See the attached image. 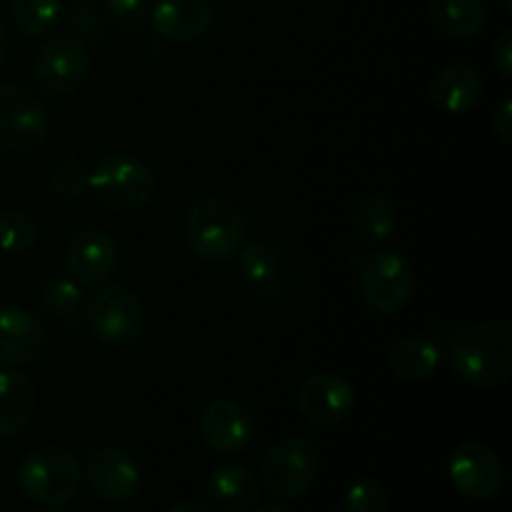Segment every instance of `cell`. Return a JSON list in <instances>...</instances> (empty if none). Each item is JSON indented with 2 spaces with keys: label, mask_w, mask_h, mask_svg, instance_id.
Segmentation results:
<instances>
[{
  "label": "cell",
  "mask_w": 512,
  "mask_h": 512,
  "mask_svg": "<svg viewBox=\"0 0 512 512\" xmlns=\"http://www.w3.org/2000/svg\"><path fill=\"white\" fill-rule=\"evenodd\" d=\"M0 3H3V0H0Z\"/></svg>",
  "instance_id": "38"
},
{
  "label": "cell",
  "mask_w": 512,
  "mask_h": 512,
  "mask_svg": "<svg viewBox=\"0 0 512 512\" xmlns=\"http://www.w3.org/2000/svg\"><path fill=\"white\" fill-rule=\"evenodd\" d=\"M90 490L110 503H128L140 490L138 463L120 448H98L85 460Z\"/></svg>",
  "instance_id": "12"
},
{
  "label": "cell",
  "mask_w": 512,
  "mask_h": 512,
  "mask_svg": "<svg viewBox=\"0 0 512 512\" xmlns=\"http://www.w3.org/2000/svg\"><path fill=\"white\" fill-rule=\"evenodd\" d=\"M320 470V450L308 438H285L268 450L260 465V485L273 498H300L315 483Z\"/></svg>",
  "instance_id": "5"
},
{
  "label": "cell",
  "mask_w": 512,
  "mask_h": 512,
  "mask_svg": "<svg viewBox=\"0 0 512 512\" xmlns=\"http://www.w3.org/2000/svg\"><path fill=\"white\" fill-rule=\"evenodd\" d=\"M448 475L455 488L473 500H490L505 483L503 460L483 443H463L453 450Z\"/></svg>",
  "instance_id": "10"
},
{
  "label": "cell",
  "mask_w": 512,
  "mask_h": 512,
  "mask_svg": "<svg viewBox=\"0 0 512 512\" xmlns=\"http://www.w3.org/2000/svg\"><path fill=\"white\" fill-rule=\"evenodd\" d=\"M68 25L73 30V38L80 43H100L105 35V20L98 13L93 0H75L68 10Z\"/></svg>",
  "instance_id": "27"
},
{
  "label": "cell",
  "mask_w": 512,
  "mask_h": 512,
  "mask_svg": "<svg viewBox=\"0 0 512 512\" xmlns=\"http://www.w3.org/2000/svg\"><path fill=\"white\" fill-rule=\"evenodd\" d=\"M68 275L78 285H98L108 283L110 275L118 268V245L113 235L98 228H85L70 240L68 255H65Z\"/></svg>",
  "instance_id": "14"
},
{
  "label": "cell",
  "mask_w": 512,
  "mask_h": 512,
  "mask_svg": "<svg viewBox=\"0 0 512 512\" xmlns=\"http://www.w3.org/2000/svg\"><path fill=\"white\" fill-rule=\"evenodd\" d=\"M43 348L45 328L30 310L15 305L0 308V363H33L40 358Z\"/></svg>",
  "instance_id": "15"
},
{
  "label": "cell",
  "mask_w": 512,
  "mask_h": 512,
  "mask_svg": "<svg viewBox=\"0 0 512 512\" xmlns=\"http://www.w3.org/2000/svg\"><path fill=\"white\" fill-rule=\"evenodd\" d=\"M88 325L95 338L113 348H128L143 335L145 318L140 300L123 285H98L88 298Z\"/></svg>",
  "instance_id": "7"
},
{
  "label": "cell",
  "mask_w": 512,
  "mask_h": 512,
  "mask_svg": "<svg viewBox=\"0 0 512 512\" xmlns=\"http://www.w3.org/2000/svg\"><path fill=\"white\" fill-rule=\"evenodd\" d=\"M168 512H213V510H208L205 505H200V503H178V505H173Z\"/></svg>",
  "instance_id": "33"
},
{
  "label": "cell",
  "mask_w": 512,
  "mask_h": 512,
  "mask_svg": "<svg viewBox=\"0 0 512 512\" xmlns=\"http://www.w3.org/2000/svg\"><path fill=\"white\" fill-rule=\"evenodd\" d=\"M213 25L210 0H158L153 8V30L168 43H193Z\"/></svg>",
  "instance_id": "16"
},
{
  "label": "cell",
  "mask_w": 512,
  "mask_h": 512,
  "mask_svg": "<svg viewBox=\"0 0 512 512\" xmlns=\"http://www.w3.org/2000/svg\"><path fill=\"white\" fill-rule=\"evenodd\" d=\"M483 93V80L468 65H448L430 83V100L445 113H468Z\"/></svg>",
  "instance_id": "18"
},
{
  "label": "cell",
  "mask_w": 512,
  "mask_h": 512,
  "mask_svg": "<svg viewBox=\"0 0 512 512\" xmlns=\"http://www.w3.org/2000/svg\"><path fill=\"white\" fill-rule=\"evenodd\" d=\"M13 18L30 38H45L63 18V0H13Z\"/></svg>",
  "instance_id": "23"
},
{
  "label": "cell",
  "mask_w": 512,
  "mask_h": 512,
  "mask_svg": "<svg viewBox=\"0 0 512 512\" xmlns=\"http://www.w3.org/2000/svg\"><path fill=\"white\" fill-rule=\"evenodd\" d=\"M50 185L60 198H80L90 188V170L83 163L65 160L50 175Z\"/></svg>",
  "instance_id": "29"
},
{
  "label": "cell",
  "mask_w": 512,
  "mask_h": 512,
  "mask_svg": "<svg viewBox=\"0 0 512 512\" xmlns=\"http://www.w3.org/2000/svg\"><path fill=\"white\" fill-rule=\"evenodd\" d=\"M240 270L258 288H268L278 278V255L263 243H253L240 253Z\"/></svg>",
  "instance_id": "26"
},
{
  "label": "cell",
  "mask_w": 512,
  "mask_h": 512,
  "mask_svg": "<svg viewBox=\"0 0 512 512\" xmlns=\"http://www.w3.org/2000/svg\"><path fill=\"white\" fill-rule=\"evenodd\" d=\"M38 240V225L23 210H0V250L8 255H23Z\"/></svg>",
  "instance_id": "24"
},
{
  "label": "cell",
  "mask_w": 512,
  "mask_h": 512,
  "mask_svg": "<svg viewBox=\"0 0 512 512\" xmlns=\"http://www.w3.org/2000/svg\"><path fill=\"white\" fill-rule=\"evenodd\" d=\"M360 288L370 310L398 315L413 295V268L398 250H378L360 268Z\"/></svg>",
  "instance_id": "9"
},
{
  "label": "cell",
  "mask_w": 512,
  "mask_h": 512,
  "mask_svg": "<svg viewBox=\"0 0 512 512\" xmlns=\"http://www.w3.org/2000/svg\"><path fill=\"white\" fill-rule=\"evenodd\" d=\"M210 495L225 510L243 512L258 505L260 480L243 465H218L208 480Z\"/></svg>",
  "instance_id": "19"
},
{
  "label": "cell",
  "mask_w": 512,
  "mask_h": 512,
  "mask_svg": "<svg viewBox=\"0 0 512 512\" xmlns=\"http://www.w3.org/2000/svg\"><path fill=\"white\" fill-rule=\"evenodd\" d=\"M450 363L470 385L505 383L512 373V325L490 320L458 330L450 340Z\"/></svg>",
  "instance_id": "1"
},
{
  "label": "cell",
  "mask_w": 512,
  "mask_h": 512,
  "mask_svg": "<svg viewBox=\"0 0 512 512\" xmlns=\"http://www.w3.org/2000/svg\"><path fill=\"white\" fill-rule=\"evenodd\" d=\"M493 130L503 138V143H512V100L505 98L493 115Z\"/></svg>",
  "instance_id": "32"
},
{
  "label": "cell",
  "mask_w": 512,
  "mask_h": 512,
  "mask_svg": "<svg viewBox=\"0 0 512 512\" xmlns=\"http://www.w3.org/2000/svg\"><path fill=\"white\" fill-rule=\"evenodd\" d=\"M200 435L218 455H240L253 440V418L235 400H210L200 413Z\"/></svg>",
  "instance_id": "13"
},
{
  "label": "cell",
  "mask_w": 512,
  "mask_h": 512,
  "mask_svg": "<svg viewBox=\"0 0 512 512\" xmlns=\"http://www.w3.org/2000/svg\"><path fill=\"white\" fill-rule=\"evenodd\" d=\"M493 60L503 78H512V33L505 30L493 45Z\"/></svg>",
  "instance_id": "31"
},
{
  "label": "cell",
  "mask_w": 512,
  "mask_h": 512,
  "mask_svg": "<svg viewBox=\"0 0 512 512\" xmlns=\"http://www.w3.org/2000/svg\"><path fill=\"white\" fill-rule=\"evenodd\" d=\"M428 13L433 23L450 38H475L488 23L483 0H430Z\"/></svg>",
  "instance_id": "20"
},
{
  "label": "cell",
  "mask_w": 512,
  "mask_h": 512,
  "mask_svg": "<svg viewBox=\"0 0 512 512\" xmlns=\"http://www.w3.org/2000/svg\"><path fill=\"white\" fill-rule=\"evenodd\" d=\"M388 495L378 480H358L345 495V512H385Z\"/></svg>",
  "instance_id": "30"
},
{
  "label": "cell",
  "mask_w": 512,
  "mask_h": 512,
  "mask_svg": "<svg viewBox=\"0 0 512 512\" xmlns=\"http://www.w3.org/2000/svg\"><path fill=\"white\" fill-rule=\"evenodd\" d=\"M390 368L403 380H428L440 368V348L428 335H408L390 350Z\"/></svg>",
  "instance_id": "21"
},
{
  "label": "cell",
  "mask_w": 512,
  "mask_h": 512,
  "mask_svg": "<svg viewBox=\"0 0 512 512\" xmlns=\"http://www.w3.org/2000/svg\"><path fill=\"white\" fill-rule=\"evenodd\" d=\"M245 218L230 200L203 198L188 210L185 243L200 260H228L243 248Z\"/></svg>",
  "instance_id": "3"
},
{
  "label": "cell",
  "mask_w": 512,
  "mask_h": 512,
  "mask_svg": "<svg viewBox=\"0 0 512 512\" xmlns=\"http://www.w3.org/2000/svg\"><path fill=\"white\" fill-rule=\"evenodd\" d=\"M90 188L108 208L133 213L153 200L155 175L133 155L110 153L100 158L90 173Z\"/></svg>",
  "instance_id": "4"
},
{
  "label": "cell",
  "mask_w": 512,
  "mask_h": 512,
  "mask_svg": "<svg viewBox=\"0 0 512 512\" xmlns=\"http://www.w3.org/2000/svg\"><path fill=\"white\" fill-rule=\"evenodd\" d=\"M80 480V465L73 453L55 445H45V448H35L20 460L18 475L15 483L18 490L35 505H65L73 500L78 493Z\"/></svg>",
  "instance_id": "2"
},
{
  "label": "cell",
  "mask_w": 512,
  "mask_h": 512,
  "mask_svg": "<svg viewBox=\"0 0 512 512\" xmlns=\"http://www.w3.org/2000/svg\"><path fill=\"white\" fill-rule=\"evenodd\" d=\"M505 8L512 10V0H505Z\"/></svg>",
  "instance_id": "37"
},
{
  "label": "cell",
  "mask_w": 512,
  "mask_h": 512,
  "mask_svg": "<svg viewBox=\"0 0 512 512\" xmlns=\"http://www.w3.org/2000/svg\"><path fill=\"white\" fill-rule=\"evenodd\" d=\"M35 83L55 98L78 93L90 78V50L73 35H55L40 45L33 63Z\"/></svg>",
  "instance_id": "8"
},
{
  "label": "cell",
  "mask_w": 512,
  "mask_h": 512,
  "mask_svg": "<svg viewBox=\"0 0 512 512\" xmlns=\"http://www.w3.org/2000/svg\"><path fill=\"white\" fill-rule=\"evenodd\" d=\"M355 235L363 245H378L395 230V205L385 195H368L353 218Z\"/></svg>",
  "instance_id": "22"
},
{
  "label": "cell",
  "mask_w": 512,
  "mask_h": 512,
  "mask_svg": "<svg viewBox=\"0 0 512 512\" xmlns=\"http://www.w3.org/2000/svg\"><path fill=\"white\" fill-rule=\"evenodd\" d=\"M105 15L123 33H138L148 23L145 0H105Z\"/></svg>",
  "instance_id": "28"
},
{
  "label": "cell",
  "mask_w": 512,
  "mask_h": 512,
  "mask_svg": "<svg viewBox=\"0 0 512 512\" xmlns=\"http://www.w3.org/2000/svg\"><path fill=\"white\" fill-rule=\"evenodd\" d=\"M253 512H290L285 505H278V503H270V505H260V508H255Z\"/></svg>",
  "instance_id": "35"
},
{
  "label": "cell",
  "mask_w": 512,
  "mask_h": 512,
  "mask_svg": "<svg viewBox=\"0 0 512 512\" xmlns=\"http://www.w3.org/2000/svg\"><path fill=\"white\" fill-rule=\"evenodd\" d=\"M35 388L23 373L0 370V438L23 433L35 415Z\"/></svg>",
  "instance_id": "17"
},
{
  "label": "cell",
  "mask_w": 512,
  "mask_h": 512,
  "mask_svg": "<svg viewBox=\"0 0 512 512\" xmlns=\"http://www.w3.org/2000/svg\"><path fill=\"white\" fill-rule=\"evenodd\" d=\"M45 512H68V510H65V508H60V505H50V508L45 510Z\"/></svg>",
  "instance_id": "36"
},
{
  "label": "cell",
  "mask_w": 512,
  "mask_h": 512,
  "mask_svg": "<svg viewBox=\"0 0 512 512\" xmlns=\"http://www.w3.org/2000/svg\"><path fill=\"white\" fill-rule=\"evenodd\" d=\"M50 138L48 108L20 85H0V148L33 153Z\"/></svg>",
  "instance_id": "6"
},
{
  "label": "cell",
  "mask_w": 512,
  "mask_h": 512,
  "mask_svg": "<svg viewBox=\"0 0 512 512\" xmlns=\"http://www.w3.org/2000/svg\"><path fill=\"white\" fill-rule=\"evenodd\" d=\"M40 303H43L45 313L55 315V318H70L83 305V290L73 278L65 275H53L43 283L40 290Z\"/></svg>",
  "instance_id": "25"
},
{
  "label": "cell",
  "mask_w": 512,
  "mask_h": 512,
  "mask_svg": "<svg viewBox=\"0 0 512 512\" xmlns=\"http://www.w3.org/2000/svg\"><path fill=\"white\" fill-rule=\"evenodd\" d=\"M8 50H10V45H8V35H5L3 25H0V68H3L5 60H8Z\"/></svg>",
  "instance_id": "34"
},
{
  "label": "cell",
  "mask_w": 512,
  "mask_h": 512,
  "mask_svg": "<svg viewBox=\"0 0 512 512\" xmlns=\"http://www.w3.org/2000/svg\"><path fill=\"white\" fill-rule=\"evenodd\" d=\"M355 390L343 375L318 373L305 380L298 390V410L313 425H338L353 413Z\"/></svg>",
  "instance_id": "11"
}]
</instances>
